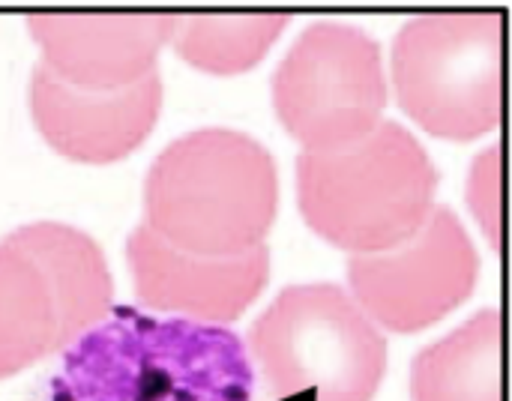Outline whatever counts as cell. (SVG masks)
Here are the masks:
<instances>
[{
	"instance_id": "obj_1",
	"label": "cell",
	"mask_w": 512,
	"mask_h": 401,
	"mask_svg": "<svg viewBox=\"0 0 512 401\" xmlns=\"http://www.w3.org/2000/svg\"><path fill=\"white\" fill-rule=\"evenodd\" d=\"M246 345L219 324L111 315L63 354L45 401H252Z\"/></svg>"
},
{
	"instance_id": "obj_2",
	"label": "cell",
	"mask_w": 512,
	"mask_h": 401,
	"mask_svg": "<svg viewBox=\"0 0 512 401\" xmlns=\"http://www.w3.org/2000/svg\"><path fill=\"white\" fill-rule=\"evenodd\" d=\"M276 207L273 156L234 129H198L171 141L144 183V225L174 249L207 258L267 246Z\"/></svg>"
},
{
	"instance_id": "obj_3",
	"label": "cell",
	"mask_w": 512,
	"mask_h": 401,
	"mask_svg": "<svg viewBox=\"0 0 512 401\" xmlns=\"http://www.w3.org/2000/svg\"><path fill=\"white\" fill-rule=\"evenodd\" d=\"M438 171L423 144L393 120L297 159V201L306 225L354 255L387 252L411 240L435 213Z\"/></svg>"
},
{
	"instance_id": "obj_4",
	"label": "cell",
	"mask_w": 512,
	"mask_h": 401,
	"mask_svg": "<svg viewBox=\"0 0 512 401\" xmlns=\"http://www.w3.org/2000/svg\"><path fill=\"white\" fill-rule=\"evenodd\" d=\"M111 273L93 237L33 222L0 240V378L72 348L111 315Z\"/></svg>"
},
{
	"instance_id": "obj_5",
	"label": "cell",
	"mask_w": 512,
	"mask_h": 401,
	"mask_svg": "<svg viewBox=\"0 0 512 401\" xmlns=\"http://www.w3.org/2000/svg\"><path fill=\"white\" fill-rule=\"evenodd\" d=\"M252 360L276 401H372L387 339L333 282L285 288L252 324Z\"/></svg>"
},
{
	"instance_id": "obj_6",
	"label": "cell",
	"mask_w": 512,
	"mask_h": 401,
	"mask_svg": "<svg viewBox=\"0 0 512 401\" xmlns=\"http://www.w3.org/2000/svg\"><path fill=\"white\" fill-rule=\"evenodd\" d=\"M393 87L411 120L447 141H474L504 117V15L429 12L393 42Z\"/></svg>"
},
{
	"instance_id": "obj_7",
	"label": "cell",
	"mask_w": 512,
	"mask_h": 401,
	"mask_svg": "<svg viewBox=\"0 0 512 401\" xmlns=\"http://www.w3.org/2000/svg\"><path fill=\"white\" fill-rule=\"evenodd\" d=\"M273 105L303 150H333L369 135L387 108L381 45L345 21L309 24L273 75Z\"/></svg>"
},
{
	"instance_id": "obj_8",
	"label": "cell",
	"mask_w": 512,
	"mask_h": 401,
	"mask_svg": "<svg viewBox=\"0 0 512 401\" xmlns=\"http://www.w3.org/2000/svg\"><path fill=\"white\" fill-rule=\"evenodd\" d=\"M480 279V255L450 207H435L429 222L405 243L354 255L348 264L351 297L384 330L420 333L465 300Z\"/></svg>"
},
{
	"instance_id": "obj_9",
	"label": "cell",
	"mask_w": 512,
	"mask_h": 401,
	"mask_svg": "<svg viewBox=\"0 0 512 401\" xmlns=\"http://www.w3.org/2000/svg\"><path fill=\"white\" fill-rule=\"evenodd\" d=\"M126 261L135 294L147 309L201 324L237 321L270 279L267 246L234 258H207L174 249L147 225L132 231Z\"/></svg>"
},
{
	"instance_id": "obj_10",
	"label": "cell",
	"mask_w": 512,
	"mask_h": 401,
	"mask_svg": "<svg viewBox=\"0 0 512 401\" xmlns=\"http://www.w3.org/2000/svg\"><path fill=\"white\" fill-rule=\"evenodd\" d=\"M162 108L159 72L114 90L78 87L36 66L30 111L45 141L78 162H114L129 156L156 126Z\"/></svg>"
},
{
	"instance_id": "obj_11",
	"label": "cell",
	"mask_w": 512,
	"mask_h": 401,
	"mask_svg": "<svg viewBox=\"0 0 512 401\" xmlns=\"http://www.w3.org/2000/svg\"><path fill=\"white\" fill-rule=\"evenodd\" d=\"M42 48V66L57 78L114 90L156 72V60L174 33L168 12H39L27 18Z\"/></svg>"
},
{
	"instance_id": "obj_12",
	"label": "cell",
	"mask_w": 512,
	"mask_h": 401,
	"mask_svg": "<svg viewBox=\"0 0 512 401\" xmlns=\"http://www.w3.org/2000/svg\"><path fill=\"white\" fill-rule=\"evenodd\" d=\"M504 318L483 309L411 363L414 401H504Z\"/></svg>"
},
{
	"instance_id": "obj_13",
	"label": "cell",
	"mask_w": 512,
	"mask_h": 401,
	"mask_svg": "<svg viewBox=\"0 0 512 401\" xmlns=\"http://www.w3.org/2000/svg\"><path fill=\"white\" fill-rule=\"evenodd\" d=\"M291 15L252 12V15H174L171 45L195 69L213 75H237L252 69L270 45L282 36Z\"/></svg>"
},
{
	"instance_id": "obj_14",
	"label": "cell",
	"mask_w": 512,
	"mask_h": 401,
	"mask_svg": "<svg viewBox=\"0 0 512 401\" xmlns=\"http://www.w3.org/2000/svg\"><path fill=\"white\" fill-rule=\"evenodd\" d=\"M468 204L489 237L492 249H504V147L483 150L468 174Z\"/></svg>"
}]
</instances>
